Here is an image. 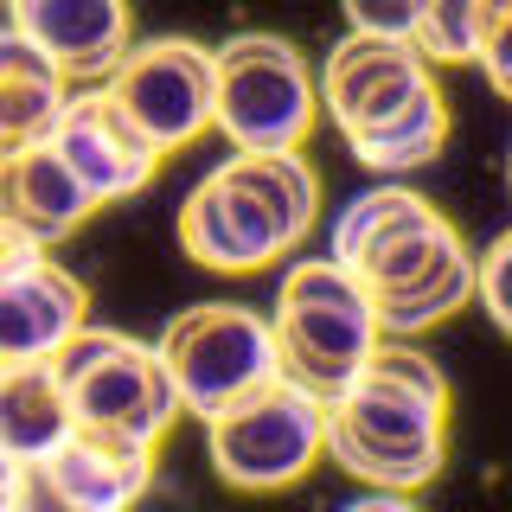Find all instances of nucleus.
<instances>
[{
	"label": "nucleus",
	"instance_id": "39448f33",
	"mask_svg": "<svg viewBox=\"0 0 512 512\" xmlns=\"http://www.w3.org/2000/svg\"><path fill=\"white\" fill-rule=\"evenodd\" d=\"M218 58V135L231 154H288L308 148L320 116V77L282 32H231Z\"/></svg>",
	"mask_w": 512,
	"mask_h": 512
},
{
	"label": "nucleus",
	"instance_id": "5701e85b",
	"mask_svg": "<svg viewBox=\"0 0 512 512\" xmlns=\"http://www.w3.org/2000/svg\"><path fill=\"white\" fill-rule=\"evenodd\" d=\"M480 71L493 77V90L512 96V0H493L487 13V32H480Z\"/></svg>",
	"mask_w": 512,
	"mask_h": 512
},
{
	"label": "nucleus",
	"instance_id": "a211bd4d",
	"mask_svg": "<svg viewBox=\"0 0 512 512\" xmlns=\"http://www.w3.org/2000/svg\"><path fill=\"white\" fill-rule=\"evenodd\" d=\"M346 148L359 154L365 167H378V173L423 167V160H436V154L448 148V96H442L436 84H423L391 122H378V128H365V135H352Z\"/></svg>",
	"mask_w": 512,
	"mask_h": 512
},
{
	"label": "nucleus",
	"instance_id": "6e6552de",
	"mask_svg": "<svg viewBox=\"0 0 512 512\" xmlns=\"http://www.w3.org/2000/svg\"><path fill=\"white\" fill-rule=\"evenodd\" d=\"M103 90L160 154L192 148L205 128H218V58L192 39H135Z\"/></svg>",
	"mask_w": 512,
	"mask_h": 512
},
{
	"label": "nucleus",
	"instance_id": "f3484780",
	"mask_svg": "<svg viewBox=\"0 0 512 512\" xmlns=\"http://www.w3.org/2000/svg\"><path fill=\"white\" fill-rule=\"evenodd\" d=\"M77 429V410H71V391L58 384L52 359L45 365H7L0 372V448H7L20 468L58 455Z\"/></svg>",
	"mask_w": 512,
	"mask_h": 512
},
{
	"label": "nucleus",
	"instance_id": "4be33fe9",
	"mask_svg": "<svg viewBox=\"0 0 512 512\" xmlns=\"http://www.w3.org/2000/svg\"><path fill=\"white\" fill-rule=\"evenodd\" d=\"M352 32H391V39H416L429 0H340Z\"/></svg>",
	"mask_w": 512,
	"mask_h": 512
},
{
	"label": "nucleus",
	"instance_id": "f03ea898",
	"mask_svg": "<svg viewBox=\"0 0 512 512\" xmlns=\"http://www.w3.org/2000/svg\"><path fill=\"white\" fill-rule=\"evenodd\" d=\"M269 327H276L282 378L308 384L327 404L372 365V352L384 340L372 288H365L359 269H346L340 256H301L276 288Z\"/></svg>",
	"mask_w": 512,
	"mask_h": 512
},
{
	"label": "nucleus",
	"instance_id": "b1692460",
	"mask_svg": "<svg viewBox=\"0 0 512 512\" xmlns=\"http://www.w3.org/2000/svg\"><path fill=\"white\" fill-rule=\"evenodd\" d=\"M506 180H512V154H506Z\"/></svg>",
	"mask_w": 512,
	"mask_h": 512
},
{
	"label": "nucleus",
	"instance_id": "7ed1b4c3",
	"mask_svg": "<svg viewBox=\"0 0 512 512\" xmlns=\"http://www.w3.org/2000/svg\"><path fill=\"white\" fill-rule=\"evenodd\" d=\"M327 455L372 487L410 493L442 474L448 461V397L365 365L327 404Z\"/></svg>",
	"mask_w": 512,
	"mask_h": 512
},
{
	"label": "nucleus",
	"instance_id": "9b49d317",
	"mask_svg": "<svg viewBox=\"0 0 512 512\" xmlns=\"http://www.w3.org/2000/svg\"><path fill=\"white\" fill-rule=\"evenodd\" d=\"M429 77V58L416 39H391V32H346L320 64V109L340 122V135H365V128L391 122Z\"/></svg>",
	"mask_w": 512,
	"mask_h": 512
},
{
	"label": "nucleus",
	"instance_id": "ddd939ff",
	"mask_svg": "<svg viewBox=\"0 0 512 512\" xmlns=\"http://www.w3.org/2000/svg\"><path fill=\"white\" fill-rule=\"evenodd\" d=\"M77 327H90V295L71 269H58L52 256L0 269V372L45 365Z\"/></svg>",
	"mask_w": 512,
	"mask_h": 512
},
{
	"label": "nucleus",
	"instance_id": "dca6fc26",
	"mask_svg": "<svg viewBox=\"0 0 512 512\" xmlns=\"http://www.w3.org/2000/svg\"><path fill=\"white\" fill-rule=\"evenodd\" d=\"M64 103H71V77L20 26H0V160L52 135Z\"/></svg>",
	"mask_w": 512,
	"mask_h": 512
},
{
	"label": "nucleus",
	"instance_id": "423d86ee",
	"mask_svg": "<svg viewBox=\"0 0 512 512\" xmlns=\"http://www.w3.org/2000/svg\"><path fill=\"white\" fill-rule=\"evenodd\" d=\"M205 455L224 487L282 493L327 455V397L295 378H269L231 410L205 416Z\"/></svg>",
	"mask_w": 512,
	"mask_h": 512
},
{
	"label": "nucleus",
	"instance_id": "aec40b11",
	"mask_svg": "<svg viewBox=\"0 0 512 512\" xmlns=\"http://www.w3.org/2000/svg\"><path fill=\"white\" fill-rule=\"evenodd\" d=\"M493 0H429L423 26H416V45H423L429 64H461L480 58V32H487Z\"/></svg>",
	"mask_w": 512,
	"mask_h": 512
},
{
	"label": "nucleus",
	"instance_id": "f8f14e48",
	"mask_svg": "<svg viewBox=\"0 0 512 512\" xmlns=\"http://www.w3.org/2000/svg\"><path fill=\"white\" fill-rule=\"evenodd\" d=\"M45 141H52V148L77 167V180L96 192V205L135 199V192L154 180V167H160V148L141 135L135 122H128V109L109 90L71 96Z\"/></svg>",
	"mask_w": 512,
	"mask_h": 512
},
{
	"label": "nucleus",
	"instance_id": "9d476101",
	"mask_svg": "<svg viewBox=\"0 0 512 512\" xmlns=\"http://www.w3.org/2000/svg\"><path fill=\"white\" fill-rule=\"evenodd\" d=\"M154 480V448L71 429L58 455L20 468V512H128Z\"/></svg>",
	"mask_w": 512,
	"mask_h": 512
},
{
	"label": "nucleus",
	"instance_id": "f257e3e1",
	"mask_svg": "<svg viewBox=\"0 0 512 512\" xmlns=\"http://www.w3.org/2000/svg\"><path fill=\"white\" fill-rule=\"evenodd\" d=\"M320 212V180L301 160V148L288 154H231L224 167H212L180 205V250L199 269H263L288 256L308 237V224Z\"/></svg>",
	"mask_w": 512,
	"mask_h": 512
},
{
	"label": "nucleus",
	"instance_id": "20e7f679",
	"mask_svg": "<svg viewBox=\"0 0 512 512\" xmlns=\"http://www.w3.org/2000/svg\"><path fill=\"white\" fill-rule=\"evenodd\" d=\"M52 372L71 391L77 429L96 436H122L141 448H160V436L180 416V384H173L160 346H141L116 327H77L71 340L52 352Z\"/></svg>",
	"mask_w": 512,
	"mask_h": 512
},
{
	"label": "nucleus",
	"instance_id": "6ab92c4d",
	"mask_svg": "<svg viewBox=\"0 0 512 512\" xmlns=\"http://www.w3.org/2000/svg\"><path fill=\"white\" fill-rule=\"evenodd\" d=\"M480 288V256H468V244L448 250L429 276H416L410 288H391V295H372L378 301V327L397 333V340H410V333L436 327V320H448L455 308H468Z\"/></svg>",
	"mask_w": 512,
	"mask_h": 512
},
{
	"label": "nucleus",
	"instance_id": "412c9836",
	"mask_svg": "<svg viewBox=\"0 0 512 512\" xmlns=\"http://www.w3.org/2000/svg\"><path fill=\"white\" fill-rule=\"evenodd\" d=\"M474 301L493 314V327L512 333V231H500L487 250H480V288Z\"/></svg>",
	"mask_w": 512,
	"mask_h": 512
},
{
	"label": "nucleus",
	"instance_id": "1a4fd4ad",
	"mask_svg": "<svg viewBox=\"0 0 512 512\" xmlns=\"http://www.w3.org/2000/svg\"><path fill=\"white\" fill-rule=\"evenodd\" d=\"M448 250H461V231L429 199H416L410 186L359 192L340 212V224H333V256H340L346 269H359V282L372 288V295L410 288L416 276H429Z\"/></svg>",
	"mask_w": 512,
	"mask_h": 512
},
{
	"label": "nucleus",
	"instance_id": "4468645a",
	"mask_svg": "<svg viewBox=\"0 0 512 512\" xmlns=\"http://www.w3.org/2000/svg\"><path fill=\"white\" fill-rule=\"evenodd\" d=\"M13 26H20L71 84L109 77L122 64V52L135 45V13H128V0H13Z\"/></svg>",
	"mask_w": 512,
	"mask_h": 512
},
{
	"label": "nucleus",
	"instance_id": "0eeeda50",
	"mask_svg": "<svg viewBox=\"0 0 512 512\" xmlns=\"http://www.w3.org/2000/svg\"><path fill=\"white\" fill-rule=\"evenodd\" d=\"M160 359H167L173 384H180L186 416H218L237 397H250L256 384L282 378V352L269 314H256L250 301H199L180 308L160 327Z\"/></svg>",
	"mask_w": 512,
	"mask_h": 512
},
{
	"label": "nucleus",
	"instance_id": "2eb2a0df",
	"mask_svg": "<svg viewBox=\"0 0 512 512\" xmlns=\"http://www.w3.org/2000/svg\"><path fill=\"white\" fill-rule=\"evenodd\" d=\"M90 212H96V192L77 180V167L52 141H32V148L0 160V218H7L13 231L39 237L45 250L64 244Z\"/></svg>",
	"mask_w": 512,
	"mask_h": 512
}]
</instances>
